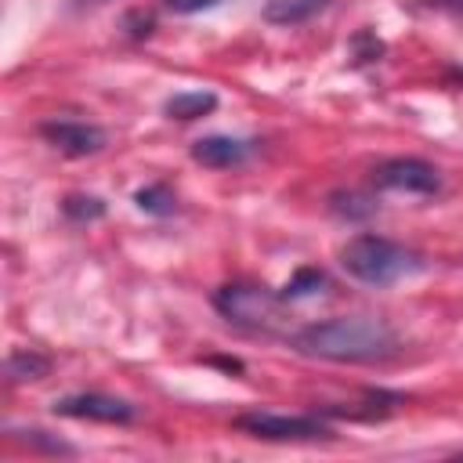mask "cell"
<instances>
[{
  "label": "cell",
  "mask_w": 463,
  "mask_h": 463,
  "mask_svg": "<svg viewBox=\"0 0 463 463\" xmlns=\"http://www.w3.org/2000/svg\"><path fill=\"white\" fill-rule=\"evenodd\" d=\"M289 344L307 358L340 362V365H376L402 351L398 333L373 315H340L300 326L297 333H289Z\"/></svg>",
  "instance_id": "6da1fadb"
},
{
  "label": "cell",
  "mask_w": 463,
  "mask_h": 463,
  "mask_svg": "<svg viewBox=\"0 0 463 463\" xmlns=\"http://www.w3.org/2000/svg\"><path fill=\"white\" fill-rule=\"evenodd\" d=\"M340 268L365 286H394L423 271V257L383 235H354L340 250Z\"/></svg>",
  "instance_id": "7a4b0ae2"
},
{
  "label": "cell",
  "mask_w": 463,
  "mask_h": 463,
  "mask_svg": "<svg viewBox=\"0 0 463 463\" xmlns=\"http://www.w3.org/2000/svg\"><path fill=\"white\" fill-rule=\"evenodd\" d=\"M213 307L221 318H228L239 329L253 333H279L286 326V300L282 293H271L253 282H228L213 293Z\"/></svg>",
  "instance_id": "3957f363"
},
{
  "label": "cell",
  "mask_w": 463,
  "mask_h": 463,
  "mask_svg": "<svg viewBox=\"0 0 463 463\" xmlns=\"http://www.w3.org/2000/svg\"><path fill=\"white\" fill-rule=\"evenodd\" d=\"M235 430L260 438V441H326L333 438V430L322 423L318 412H268V409H253V412H239L232 420Z\"/></svg>",
  "instance_id": "277c9868"
},
{
  "label": "cell",
  "mask_w": 463,
  "mask_h": 463,
  "mask_svg": "<svg viewBox=\"0 0 463 463\" xmlns=\"http://www.w3.org/2000/svg\"><path fill=\"white\" fill-rule=\"evenodd\" d=\"M373 184L387 188V192H402V195H434L441 188V174L427 159L394 156V159H383L373 170Z\"/></svg>",
  "instance_id": "5b68a950"
},
{
  "label": "cell",
  "mask_w": 463,
  "mask_h": 463,
  "mask_svg": "<svg viewBox=\"0 0 463 463\" xmlns=\"http://www.w3.org/2000/svg\"><path fill=\"white\" fill-rule=\"evenodd\" d=\"M54 416H69V420H94V423H130L137 416V409L123 398L112 394H98V391H83V394H65L54 405Z\"/></svg>",
  "instance_id": "8992f818"
},
{
  "label": "cell",
  "mask_w": 463,
  "mask_h": 463,
  "mask_svg": "<svg viewBox=\"0 0 463 463\" xmlns=\"http://www.w3.org/2000/svg\"><path fill=\"white\" fill-rule=\"evenodd\" d=\"M40 134L47 145H54L58 152H65L72 159H83V156H94L105 148V130L94 123H83V119H47V123H40Z\"/></svg>",
  "instance_id": "52a82bcc"
},
{
  "label": "cell",
  "mask_w": 463,
  "mask_h": 463,
  "mask_svg": "<svg viewBox=\"0 0 463 463\" xmlns=\"http://www.w3.org/2000/svg\"><path fill=\"white\" fill-rule=\"evenodd\" d=\"M253 152L250 141H239V137H228V134H210V137H199L192 145V159L210 166V170H232L239 163H246Z\"/></svg>",
  "instance_id": "ba28073f"
},
{
  "label": "cell",
  "mask_w": 463,
  "mask_h": 463,
  "mask_svg": "<svg viewBox=\"0 0 463 463\" xmlns=\"http://www.w3.org/2000/svg\"><path fill=\"white\" fill-rule=\"evenodd\" d=\"M47 373H51V358L43 351H36V347H18L4 362L7 383H33V380H43Z\"/></svg>",
  "instance_id": "9c48e42d"
},
{
  "label": "cell",
  "mask_w": 463,
  "mask_h": 463,
  "mask_svg": "<svg viewBox=\"0 0 463 463\" xmlns=\"http://www.w3.org/2000/svg\"><path fill=\"white\" fill-rule=\"evenodd\" d=\"M333 0H268L264 4V22L271 25H300L307 18H315L318 11H326Z\"/></svg>",
  "instance_id": "30bf717a"
},
{
  "label": "cell",
  "mask_w": 463,
  "mask_h": 463,
  "mask_svg": "<svg viewBox=\"0 0 463 463\" xmlns=\"http://www.w3.org/2000/svg\"><path fill=\"white\" fill-rule=\"evenodd\" d=\"M163 109H166L170 119H199V116L217 109V94H210V90H177L174 98H166Z\"/></svg>",
  "instance_id": "8fae6325"
},
{
  "label": "cell",
  "mask_w": 463,
  "mask_h": 463,
  "mask_svg": "<svg viewBox=\"0 0 463 463\" xmlns=\"http://www.w3.org/2000/svg\"><path fill=\"white\" fill-rule=\"evenodd\" d=\"M326 289V271L318 268H300L286 286H282V300L293 304V300H307V297H318Z\"/></svg>",
  "instance_id": "7c38bea8"
},
{
  "label": "cell",
  "mask_w": 463,
  "mask_h": 463,
  "mask_svg": "<svg viewBox=\"0 0 463 463\" xmlns=\"http://www.w3.org/2000/svg\"><path fill=\"white\" fill-rule=\"evenodd\" d=\"M134 203H137V210L156 213V217L174 213V195H170V188H166V184H148V188L134 192Z\"/></svg>",
  "instance_id": "4fadbf2b"
},
{
  "label": "cell",
  "mask_w": 463,
  "mask_h": 463,
  "mask_svg": "<svg viewBox=\"0 0 463 463\" xmlns=\"http://www.w3.org/2000/svg\"><path fill=\"white\" fill-rule=\"evenodd\" d=\"M333 213H340V217H347V221H358V217H369L373 210H376V203L373 199H365L362 192H340V195H333Z\"/></svg>",
  "instance_id": "5bb4252c"
},
{
  "label": "cell",
  "mask_w": 463,
  "mask_h": 463,
  "mask_svg": "<svg viewBox=\"0 0 463 463\" xmlns=\"http://www.w3.org/2000/svg\"><path fill=\"white\" fill-rule=\"evenodd\" d=\"M61 210L69 221H98L105 213V203L98 195H65Z\"/></svg>",
  "instance_id": "9a60e30c"
},
{
  "label": "cell",
  "mask_w": 463,
  "mask_h": 463,
  "mask_svg": "<svg viewBox=\"0 0 463 463\" xmlns=\"http://www.w3.org/2000/svg\"><path fill=\"white\" fill-rule=\"evenodd\" d=\"M14 434H18V441H25L29 449H47V452H72V445L47 438V430H14Z\"/></svg>",
  "instance_id": "2e32d148"
},
{
  "label": "cell",
  "mask_w": 463,
  "mask_h": 463,
  "mask_svg": "<svg viewBox=\"0 0 463 463\" xmlns=\"http://www.w3.org/2000/svg\"><path fill=\"white\" fill-rule=\"evenodd\" d=\"M174 14H195V11H206V7H217L221 0H163Z\"/></svg>",
  "instance_id": "e0dca14e"
},
{
  "label": "cell",
  "mask_w": 463,
  "mask_h": 463,
  "mask_svg": "<svg viewBox=\"0 0 463 463\" xmlns=\"http://www.w3.org/2000/svg\"><path fill=\"white\" fill-rule=\"evenodd\" d=\"M101 4H109V0H69L72 11H87V7H101Z\"/></svg>",
  "instance_id": "ac0fdd59"
}]
</instances>
